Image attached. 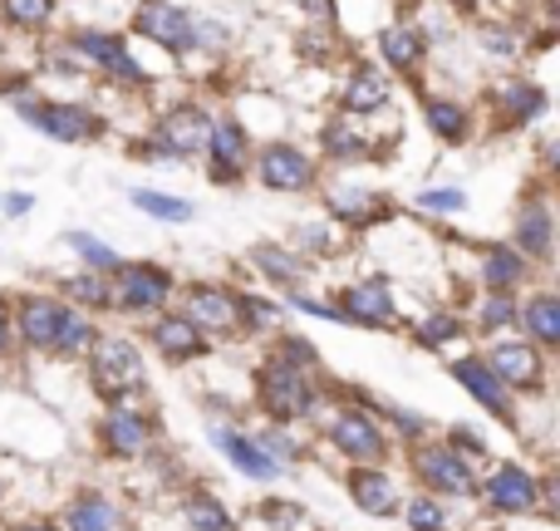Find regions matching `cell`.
Here are the masks:
<instances>
[{
    "label": "cell",
    "instance_id": "6da1fadb",
    "mask_svg": "<svg viewBox=\"0 0 560 531\" xmlns=\"http://www.w3.org/2000/svg\"><path fill=\"white\" fill-rule=\"evenodd\" d=\"M256 394H261L266 414L300 418V414H310V408H315V379H310L295 359L276 355V359H266L261 374H256Z\"/></svg>",
    "mask_w": 560,
    "mask_h": 531
},
{
    "label": "cell",
    "instance_id": "7a4b0ae2",
    "mask_svg": "<svg viewBox=\"0 0 560 531\" xmlns=\"http://www.w3.org/2000/svg\"><path fill=\"white\" fill-rule=\"evenodd\" d=\"M413 467H418V477H423V483L433 487V493H447V497H467V493H477L472 467H467V463H463V453H457V448H447V443H438V448H418Z\"/></svg>",
    "mask_w": 560,
    "mask_h": 531
},
{
    "label": "cell",
    "instance_id": "3957f363",
    "mask_svg": "<svg viewBox=\"0 0 560 531\" xmlns=\"http://www.w3.org/2000/svg\"><path fill=\"white\" fill-rule=\"evenodd\" d=\"M143 379V359H138V349L128 345V339H104V345L94 349V389L98 394H128V389Z\"/></svg>",
    "mask_w": 560,
    "mask_h": 531
},
{
    "label": "cell",
    "instance_id": "277c9868",
    "mask_svg": "<svg viewBox=\"0 0 560 531\" xmlns=\"http://www.w3.org/2000/svg\"><path fill=\"white\" fill-rule=\"evenodd\" d=\"M20 114H25L39 134L59 138V143L94 138V128H98V118L89 114V108H79V104H30V99H25V104H20Z\"/></svg>",
    "mask_w": 560,
    "mask_h": 531
},
{
    "label": "cell",
    "instance_id": "5b68a950",
    "mask_svg": "<svg viewBox=\"0 0 560 531\" xmlns=\"http://www.w3.org/2000/svg\"><path fill=\"white\" fill-rule=\"evenodd\" d=\"M329 443H335L339 453H349L354 463H378V458L388 453L378 424L369 414H359V408H345V414L335 418V428H329Z\"/></svg>",
    "mask_w": 560,
    "mask_h": 531
},
{
    "label": "cell",
    "instance_id": "8992f818",
    "mask_svg": "<svg viewBox=\"0 0 560 531\" xmlns=\"http://www.w3.org/2000/svg\"><path fill=\"white\" fill-rule=\"evenodd\" d=\"M167 290H173V276L163 266H118V305L124 310H158L167 300Z\"/></svg>",
    "mask_w": 560,
    "mask_h": 531
},
{
    "label": "cell",
    "instance_id": "52a82bcc",
    "mask_svg": "<svg viewBox=\"0 0 560 531\" xmlns=\"http://www.w3.org/2000/svg\"><path fill=\"white\" fill-rule=\"evenodd\" d=\"M138 35H148V39H158V45H167L173 55H183V49L197 45L192 20H187L177 5H167V0H148V5L138 10Z\"/></svg>",
    "mask_w": 560,
    "mask_h": 531
},
{
    "label": "cell",
    "instance_id": "ba28073f",
    "mask_svg": "<svg viewBox=\"0 0 560 531\" xmlns=\"http://www.w3.org/2000/svg\"><path fill=\"white\" fill-rule=\"evenodd\" d=\"M207 134H212V124H207V114L197 104H183L173 108V114L158 124V148L173 158H192L197 148H207Z\"/></svg>",
    "mask_w": 560,
    "mask_h": 531
},
{
    "label": "cell",
    "instance_id": "9c48e42d",
    "mask_svg": "<svg viewBox=\"0 0 560 531\" xmlns=\"http://www.w3.org/2000/svg\"><path fill=\"white\" fill-rule=\"evenodd\" d=\"M261 183L276 187V193H305V187L315 183V163H310L300 148L271 143L261 153Z\"/></svg>",
    "mask_w": 560,
    "mask_h": 531
},
{
    "label": "cell",
    "instance_id": "30bf717a",
    "mask_svg": "<svg viewBox=\"0 0 560 531\" xmlns=\"http://www.w3.org/2000/svg\"><path fill=\"white\" fill-rule=\"evenodd\" d=\"M65 315L69 310L49 296H25L20 300V339L35 349H55L59 330H65Z\"/></svg>",
    "mask_w": 560,
    "mask_h": 531
},
{
    "label": "cell",
    "instance_id": "8fae6325",
    "mask_svg": "<svg viewBox=\"0 0 560 531\" xmlns=\"http://www.w3.org/2000/svg\"><path fill=\"white\" fill-rule=\"evenodd\" d=\"M339 320H349V325H388V320H394V290H388L384 280L349 286L345 305H339Z\"/></svg>",
    "mask_w": 560,
    "mask_h": 531
},
{
    "label": "cell",
    "instance_id": "7c38bea8",
    "mask_svg": "<svg viewBox=\"0 0 560 531\" xmlns=\"http://www.w3.org/2000/svg\"><path fill=\"white\" fill-rule=\"evenodd\" d=\"M453 374H457V384H463L482 408H492L497 418H512V394H506V384L482 365V359H457Z\"/></svg>",
    "mask_w": 560,
    "mask_h": 531
},
{
    "label": "cell",
    "instance_id": "4fadbf2b",
    "mask_svg": "<svg viewBox=\"0 0 560 531\" xmlns=\"http://www.w3.org/2000/svg\"><path fill=\"white\" fill-rule=\"evenodd\" d=\"M187 320H192L197 330L226 335V330H236V296H226L222 286H197L192 296H187Z\"/></svg>",
    "mask_w": 560,
    "mask_h": 531
},
{
    "label": "cell",
    "instance_id": "5bb4252c",
    "mask_svg": "<svg viewBox=\"0 0 560 531\" xmlns=\"http://www.w3.org/2000/svg\"><path fill=\"white\" fill-rule=\"evenodd\" d=\"M207 158H212V177L217 183H232L236 173H242V163H246V134H242V124H217L212 134H207Z\"/></svg>",
    "mask_w": 560,
    "mask_h": 531
},
{
    "label": "cell",
    "instance_id": "9a60e30c",
    "mask_svg": "<svg viewBox=\"0 0 560 531\" xmlns=\"http://www.w3.org/2000/svg\"><path fill=\"white\" fill-rule=\"evenodd\" d=\"M487 369H492L502 384H522V389H536L541 384V355L532 345H497L487 355Z\"/></svg>",
    "mask_w": 560,
    "mask_h": 531
},
{
    "label": "cell",
    "instance_id": "2e32d148",
    "mask_svg": "<svg viewBox=\"0 0 560 531\" xmlns=\"http://www.w3.org/2000/svg\"><path fill=\"white\" fill-rule=\"evenodd\" d=\"M148 438H153V428H148V418L138 414V408H114L104 424V448L118 458H138L148 448Z\"/></svg>",
    "mask_w": 560,
    "mask_h": 531
},
{
    "label": "cell",
    "instance_id": "e0dca14e",
    "mask_svg": "<svg viewBox=\"0 0 560 531\" xmlns=\"http://www.w3.org/2000/svg\"><path fill=\"white\" fill-rule=\"evenodd\" d=\"M153 345L163 349L167 359H197V355H207V335L192 325V320H177V315H167V320H158L153 325Z\"/></svg>",
    "mask_w": 560,
    "mask_h": 531
},
{
    "label": "cell",
    "instance_id": "ac0fdd59",
    "mask_svg": "<svg viewBox=\"0 0 560 531\" xmlns=\"http://www.w3.org/2000/svg\"><path fill=\"white\" fill-rule=\"evenodd\" d=\"M487 503H492L497 512H526V507L536 503V483L522 467H497V473L487 477Z\"/></svg>",
    "mask_w": 560,
    "mask_h": 531
},
{
    "label": "cell",
    "instance_id": "d6986e66",
    "mask_svg": "<svg viewBox=\"0 0 560 531\" xmlns=\"http://www.w3.org/2000/svg\"><path fill=\"white\" fill-rule=\"evenodd\" d=\"M74 45L84 49L89 65L108 69V74H118V79H143V69L133 65V55L124 49V39H114V35H79Z\"/></svg>",
    "mask_w": 560,
    "mask_h": 531
},
{
    "label": "cell",
    "instance_id": "ffe728a7",
    "mask_svg": "<svg viewBox=\"0 0 560 531\" xmlns=\"http://www.w3.org/2000/svg\"><path fill=\"white\" fill-rule=\"evenodd\" d=\"M349 493H354V503L364 507L369 517H394L398 512V487L388 483L384 473H374V467H359V473L349 477Z\"/></svg>",
    "mask_w": 560,
    "mask_h": 531
},
{
    "label": "cell",
    "instance_id": "44dd1931",
    "mask_svg": "<svg viewBox=\"0 0 560 531\" xmlns=\"http://www.w3.org/2000/svg\"><path fill=\"white\" fill-rule=\"evenodd\" d=\"M217 443H222V453L232 458L246 477H276V463L266 458V448L256 443V438L236 434V428H217Z\"/></svg>",
    "mask_w": 560,
    "mask_h": 531
},
{
    "label": "cell",
    "instance_id": "7402d4cb",
    "mask_svg": "<svg viewBox=\"0 0 560 531\" xmlns=\"http://www.w3.org/2000/svg\"><path fill=\"white\" fill-rule=\"evenodd\" d=\"M65 531H118V512L104 493H84L69 503L65 512Z\"/></svg>",
    "mask_w": 560,
    "mask_h": 531
},
{
    "label": "cell",
    "instance_id": "603a6c76",
    "mask_svg": "<svg viewBox=\"0 0 560 531\" xmlns=\"http://www.w3.org/2000/svg\"><path fill=\"white\" fill-rule=\"evenodd\" d=\"M516 246L526 256H536V262L551 256V212H546V203L522 207V217H516Z\"/></svg>",
    "mask_w": 560,
    "mask_h": 531
},
{
    "label": "cell",
    "instance_id": "cb8c5ba5",
    "mask_svg": "<svg viewBox=\"0 0 560 531\" xmlns=\"http://www.w3.org/2000/svg\"><path fill=\"white\" fill-rule=\"evenodd\" d=\"M522 270H526L522 252H512V246H492L487 262H482V280L492 286V296H506V290L522 280Z\"/></svg>",
    "mask_w": 560,
    "mask_h": 531
},
{
    "label": "cell",
    "instance_id": "d4e9b609",
    "mask_svg": "<svg viewBox=\"0 0 560 531\" xmlns=\"http://www.w3.org/2000/svg\"><path fill=\"white\" fill-rule=\"evenodd\" d=\"M526 330L541 345H560V300L556 296H536L526 300Z\"/></svg>",
    "mask_w": 560,
    "mask_h": 531
},
{
    "label": "cell",
    "instance_id": "484cf974",
    "mask_svg": "<svg viewBox=\"0 0 560 531\" xmlns=\"http://www.w3.org/2000/svg\"><path fill=\"white\" fill-rule=\"evenodd\" d=\"M384 104H388V89H384V79L378 74H354L349 79V89H345L349 114H374V108H384Z\"/></svg>",
    "mask_w": 560,
    "mask_h": 531
},
{
    "label": "cell",
    "instance_id": "4316f807",
    "mask_svg": "<svg viewBox=\"0 0 560 531\" xmlns=\"http://www.w3.org/2000/svg\"><path fill=\"white\" fill-rule=\"evenodd\" d=\"M378 49H384V59H388L394 69H413L418 55H423L418 35H413V30H404V25H388L384 35H378Z\"/></svg>",
    "mask_w": 560,
    "mask_h": 531
},
{
    "label": "cell",
    "instance_id": "83f0119b",
    "mask_svg": "<svg viewBox=\"0 0 560 531\" xmlns=\"http://www.w3.org/2000/svg\"><path fill=\"white\" fill-rule=\"evenodd\" d=\"M133 203L143 207L148 217H158V222H192V203H183V197H167V193H133Z\"/></svg>",
    "mask_w": 560,
    "mask_h": 531
},
{
    "label": "cell",
    "instance_id": "f1b7e54d",
    "mask_svg": "<svg viewBox=\"0 0 560 531\" xmlns=\"http://www.w3.org/2000/svg\"><path fill=\"white\" fill-rule=\"evenodd\" d=\"M187 522H192L197 531H236L232 517L222 512V503H217V497H207V493H197L192 503H187Z\"/></svg>",
    "mask_w": 560,
    "mask_h": 531
},
{
    "label": "cell",
    "instance_id": "f546056e",
    "mask_svg": "<svg viewBox=\"0 0 560 531\" xmlns=\"http://www.w3.org/2000/svg\"><path fill=\"white\" fill-rule=\"evenodd\" d=\"M0 10L10 15V25L35 30V25H45V20L55 15V0H0Z\"/></svg>",
    "mask_w": 560,
    "mask_h": 531
},
{
    "label": "cell",
    "instance_id": "4dcf8cb0",
    "mask_svg": "<svg viewBox=\"0 0 560 531\" xmlns=\"http://www.w3.org/2000/svg\"><path fill=\"white\" fill-rule=\"evenodd\" d=\"M502 108H506V118H532V114H541V89H532V84H512V89H502Z\"/></svg>",
    "mask_w": 560,
    "mask_h": 531
},
{
    "label": "cell",
    "instance_id": "1f68e13d",
    "mask_svg": "<svg viewBox=\"0 0 560 531\" xmlns=\"http://www.w3.org/2000/svg\"><path fill=\"white\" fill-rule=\"evenodd\" d=\"M69 246H74V252L84 256L89 266H98V270H118V266H124L104 242H98V236H89V232H69Z\"/></svg>",
    "mask_w": 560,
    "mask_h": 531
},
{
    "label": "cell",
    "instance_id": "d6a6232c",
    "mask_svg": "<svg viewBox=\"0 0 560 531\" xmlns=\"http://www.w3.org/2000/svg\"><path fill=\"white\" fill-rule=\"evenodd\" d=\"M428 124H433V134H443V138H463V134H467L463 108H457V104H443V99H433V104H428Z\"/></svg>",
    "mask_w": 560,
    "mask_h": 531
},
{
    "label": "cell",
    "instance_id": "836d02e7",
    "mask_svg": "<svg viewBox=\"0 0 560 531\" xmlns=\"http://www.w3.org/2000/svg\"><path fill=\"white\" fill-rule=\"evenodd\" d=\"M89 339H94V325H89L84 315H65V330H59V339H55V355H74V349H84Z\"/></svg>",
    "mask_w": 560,
    "mask_h": 531
},
{
    "label": "cell",
    "instance_id": "e575fe53",
    "mask_svg": "<svg viewBox=\"0 0 560 531\" xmlns=\"http://www.w3.org/2000/svg\"><path fill=\"white\" fill-rule=\"evenodd\" d=\"M408 527L413 531H443L447 517H443V507H438L433 497H418V503L408 507Z\"/></svg>",
    "mask_w": 560,
    "mask_h": 531
},
{
    "label": "cell",
    "instance_id": "d590c367",
    "mask_svg": "<svg viewBox=\"0 0 560 531\" xmlns=\"http://www.w3.org/2000/svg\"><path fill=\"white\" fill-rule=\"evenodd\" d=\"M256 266L271 270L276 280H300V270H305L295 256H280V252H271V246H261V252H256Z\"/></svg>",
    "mask_w": 560,
    "mask_h": 531
},
{
    "label": "cell",
    "instance_id": "8d00e7d4",
    "mask_svg": "<svg viewBox=\"0 0 560 531\" xmlns=\"http://www.w3.org/2000/svg\"><path fill=\"white\" fill-rule=\"evenodd\" d=\"M457 335V320L453 315H433L423 330H418V345H428V349H438V345H447V339Z\"/></svg>",
    "mask_w": 560,
    "mask_h": 531
},
{
    "label": "cell",
    "instance_id": "74e56055",
    "mask_svg": "<svg viewBox=\"0 0 560 531\" xmlns=\"http://www.w3.org/2000/svg\"><path fill=\"white\" fill-rule=\"evenodd\" d=\"M65 290H69L74 300H89V305H108L104 280H94V276H74V280H65Z\"/></svg>",
    "mask_w": 560,
    "mask_h": 531
},
{
    "label": "cell",
    "instance_id": "f35d334b",
    "mask_svg": "<svg viewBox=\"0 0 560 531\" xmlns=\"http://www.w3.org/2000/svg\"><path fill=\"white\" fill-rule=\"evenodd\" d=\"M369 207H374V197H364V193H335V212L349 217V222H364V217H374Z\"/></svg>",
    "mask_w": 560,
    "mask_h": 531
},
{
    "label": "cell",
    "instance_id": "ab89813d",
    "mask_svg": "<svg viewBox=\"0 0 560 531\" xmlns=\"http://www.w3.org/2000/svg\"><path fill=\"white\" fill-rule=\"evenodd\" d=\"M325 148H329L335 158H349V153H359V148H364V138H349L345 124H329V128H325Z\"/></svg>",
    "mask_w": 560,
    "mask_h": 531
},
{
    "label": "cell",
    "instance_id": "60d3db41",
    "mask_svg": "<svg viewBox=\"0 0 560 531\" xmlns=\"http://www.w3.org/2000/svg\"><path fill=\"white\" fill-rule=\"evenodd\" d=\"M516 315V305H512V296H492L482 305V330H497V325H506V320Z\"/></svg>",
    "mask_w": 560,
    "mask_h": 531
},
{
    "label": "cell",
    "instance_id": "b9f144b4",
    "mask_svg": "<svg viewBox=\"0 0 560 531\" xmlns=\"http://www.w3.org/2000/svg\"><path fill=\"white\" fill-rule=\"evenodd\" d=\"M418 207H428V212H457V207H463V193H453V187H447V193H423Z\"/></svg>",
    "mask_w": 560,
    "mask_h": 531
},
{
    "label": "cell",
    "instance_id": "7bdbcfd3",
    "mask_svg": "<svg viewBox=\"0 0 560 531\" xmlns=\"http://www.w3.org/2000/svg\"><path fill=\"white\" fill-rule=\"evenodd\" d=\"M295 5H305L310 15H319V20H329V15H335V5H329V0H295Z\"/></svg>",
    "mask_w": 560,
    "mask_h": 531
},
{
    "label": "cell",
    "instance_id": "ee69618b",
    "mask_svg": "<svg viewBox=\"0 0 560 531\" xmlns=\"http://www.w3.org/2000/svg\"><path fill=\"white\" fill-rule=\"evenodd\" d=\"M5 207H10V217H20V212H25V207H30V197H25V193H15Z\"/></svg>",
    "mask_w": 560,
    "mask_h": 531
},
{
    "label": "cell",
    "instance_id": "f6af8a7d",
    "mask_svg": "<svg viewBox=\"0 0 560 531\" xmlns=\"http://www.w3.org/2000/svg\"><path fill=\"white\" fill-rule=\"evenodd\" d=\"M5 339H10V315H5V305H0V349H5Z\"/></svg>",
    "mask_w": 560,
    "mask_h": 531
},
{
    "label": "cell",
    "instance_id": "bcb514c9",
    "mask_svg": "<svg viewBox=\"0 0 560 531\" xmlns=\"http://www.w3.org/2000/svg\"><path fill=\"white\" fill-rule=\"evenodd\" d=\"M15 531H55L49 522H25V527H15Z\"/></svg>",
    "mask_w": 560,
    "mask_h": 531
}]
</instances>
